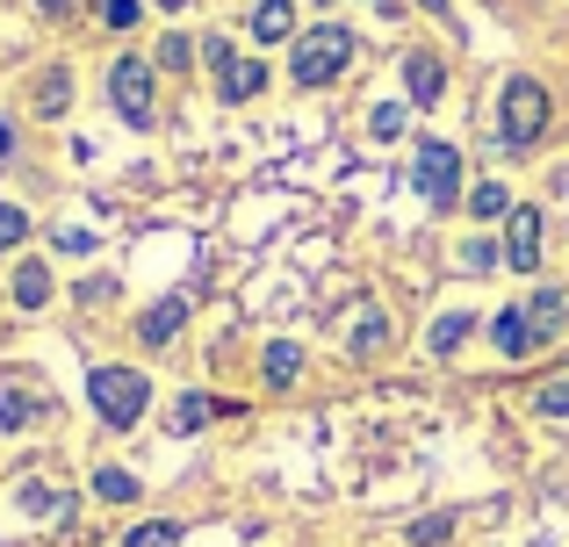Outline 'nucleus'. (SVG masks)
I'll use <instances>...</instances> for the list:
<instances>
[{
	"label": "nucleus",
	"instance_id": "nucleus-17",
	"mask_svg": "<svg viewBox=\"0 0 569 547\" xmlns=\"http://www.w3.org/2000/svg\"><path fill=\"white\" fill-rule=\"evenodd\" d=\"M260 375H267V389H289L296 375H303V353H296V338H267V361H260Z\"/></svg>",
	"mask_w": 569,
	"mask_h": 547
},
{
	"label": "nucleus",
	"instance_id": "nucleus-6",
	"mask_svg": "<svg viewBox=\"0 0 569 547\" xmlns=\"http://www.w3.org/2000/svg\"><path fill=\"white\" fill-rule=\"evenodd\" d=\"M490 346H498L505 361H527V353H541V346H548V332L533 324V310H527V303H505L498 317H490Z\"/></svg>",
	"mask_w": 569,
	"mask_h": 547
},
{
	"label": "nucleus",
	"instance_id": "nucleus-31",
	"mask_svg": "<svg viewBox=\"0 0 569 547\" xmlns=\"http://www.w3.org/2000/svg\"><path fill=\"white\" fill-rule=\"evenodd\" d=\"M37 14H72V0H37Z\"/></svg>",
	"mask_w": 569,
	"mask_h": 547
},
{
	"label": "nucleus",
	"instance_id": "nucleus-10",
	"mask_svg": "<svg viewBox=\"0 0 569 547\" xmlns=\"http://www.w3.org/2000/svg\"><path fill=\"white\" fill-rule=\"evenodd\" d=\"M505 260H512V274L541 267V210H512L505 216Z\"/></svg>",
	"mask_w": 569,
	"mask_h": 547
},
{
	"label": "nucleus",
	"instance_id": "nucleus-24",
	"mask_svg": "<svg viewBox=\"0 0 569 547\" xmlns=\"http://www.w3.org/2000/svg\"><path fill=\"white\" fill-rule=\"evenodd\" d=\"M123 547H181V526L173 519H152V526H130Z\"/></svg>",
	"mask_w": 569,
	"mask_h": 547
},
{
	"label": "nucleus",
	"instance_id": "nucleus-5",
	"mask_svg": "<svg viewBox=\"0 0 569 547\" xmlns=\"http://www.w3.org/2000/svg\"><path fill=\"white\" fill-rule=\"evenodd\" d=\"M411 181H418V195H426L432 210H447V202L461 195V152L447 138H418L411 144Z\"/></svg>",
	"mask_w": 569,
	"mask_h": 547
},
{
	"label": "nucleus",
	"instance_id": "nucleus-15",
	"mask_svg": "<svg viewBox=\"0 0 569 547\" xmlns=\"http://www.w3.org/2000/svg\"><path fill=\"white\" fill-rule=\"evenodd\" d=\"M527 310H533V324H541L548 338H562V324H569V288H562V281H541V288L527 295Z\"/></svg>",
	"mask_w": 569,
	"mask_h": 547
},
{
	"label": "nucleus",
	"instance_id": "nucleus-25",
	"mask_svg": "<svg viewBox=\"0 0 569 547\" xmlns=\"http://www.w3.org/2000/svg\"><path fill=\"white\" fill-rule=\"evenodd\" d=\"M447 540H455V511H432L411 526V547H447Z\"/></svg>",
	"mask_w": 569,
	"mask_h": 547
},
{
	"label": "nucleus",
	"instance_id": "nucleus-13",
	"mask_svg": "<svg viewBox=\"0 0 569 547\" xmlns=\"http://www.w3.org/2000/svg\"><path fill=\"white\" fill-rule=\"evenodd\" d=\"M29 109H37L43 123H58V115L72 109V72H66V65H43L37 87H29Z\"/></svg>",
	"mask_w": 569,
	"mask_h": 547
},
{
	"label": "nucleus",
	"instance_id": "nucleus-2",
	"mask_svg": "<svg viewBox=\"0 0 569 547\" xmlns=\"http://www.w3.org/2000/svg\"><path fill=\"white\" fill-rule=\"evenodd\" d=\"M548 115H556L548 87L533 80V72H512L505 94H498V144L505 152H533V144L548 138Z\"/></svg>",
	"mask_w": 569,
	"mask_h": 547
},
{
	"label": "nucleus",
	"instance_id": "nucleus-33",
	"mask_svg": "<svg viewBox=\"0 0 569 547\" xmlns=\"http://www.w3.org/2000/svg\"><path fill=\"white\" fill-rule=\"evenodd\" d=\"M318 8H332V0H318Z\"/></svg>",
	"mask_w": 569,
	"mask_h": 547
},
{
	"label": "nucleus",
	"instance_id": "nucleus-8",
	"mask_svg": "<svg viewBox=\"0 0 569 547\" xmlns=\"http://www.w3.org/2000/svg\"><path fill=\"white\" fill-rule=\"evenodd\" d=\"M403 94H411V115H418V109H440L447 65H440L432 51H403Z\"/></svg>",
	"mask_w": 569,
	"mask_h": 547
},
{
	"label": "nucleus",
	"instance_id": "nucleus-20",
	"mask_svg": "<svg viewBox=\"0 0 569 547\" xmlns=\"http://www.w3.org/2000/svg\"><path fill=\"white\" fill-rule=\"evenodd\" d=\"M94 497H101V505H138L144 483L130 476V468H101V476H94Z\"/></svg>",
	"mask_w": 569,
	"mask_h": 547
},
{
	"label": "nucleus",
	"instance_id": "nucleus-32",
	"mask_svg": "<svg viewBox=\"0 0 569 547\" xmlns=\"http://www.w3.org/2000/svg\"><path fill=\"white\" fill-rule=\"evenodd\" d=\"M418 8H432V14H447V0H418Z\"/></svg>",
	"mask_w": 569,
	"mask_h": 547
},
{
	"label": "nucleus",
	"instance_id": "nucleus-19",
	"mask_svg": "<svg viewBox=\"0 0 569 547\" xmlns=\"http://www.w3.org/2000/svg\"><path fill=\"white\" fill-rule=\"evenodd\" d=\"M14 505H22L29 519H66V511H72V490H51V483H22V490H14Z\"/></svg>",
	"mask_w": 569,
	"mask_h": 547
},
{
	"label": "nucleus",
	"instance_id": "nucleus-14",
	"mask_svg": "<svg viewBox=\"0 0 569 547\" xmlns=\"http://www.w3.org/2000/svg\"><path fill=\"white\" fill-rule=\"evenodd\" d=\"M260 87H267V65H260V58H231V65H217V94H223V109L252 101Z\"/></svg>",
	"mask_w": 569,
	"mask_h": 547
},
{
	"label": "nucleus",
	"instance_id": "nucleus-4",
	"mask_svg": "<svg viewBox=\"0 0 569 547\" xmlns=\"http://www.w3.org/2000/svg\"><path fill=\"white\" fill-rule=\"evenodd\" d=\"M152 80H159L152 58H116V65H109V109L123 115L130 130H152V123H159V94H152Z\"/></svg>",
	"mask_w": 569,
	"mask_h": 547
},
{
	"label": "nucleus",
	"instance_id": "nucleus-21",
	"mask_svg": "<svg viewBox=\"0 0 569 547\" xmlns=\"http://www.w3.org/2000/svg\"><path fill=\"white\" fill-rule=\"evenodd\" d=\"M411 101H376V109H368V138H382V144H397L403 130H411Z\"/></svg>",
	"mask_w": 569,
	"mask_h": 547
},
{
	"label": "nucleus",
	"instance_id": "nucleus-28",
	"mask_svg": "<svg viewBox=\"0 0 569 547\" xmlns=\"http://www.w3.org/2000/svg\"><path fill=\"white\" fill-rule=\"evenodd\" d=\"M29 418H37V404H29V396H14V389H0V433H22Z\"/></svg>",
	"mask_w": 569,
	"mask_h": 547
},
{
	"label": "nucleus",
	"instance_id": "nucleus-11",
	"mask_svg": "<svg viewBox=\"0 0 569 547\" xmlns=\"http://www.w3.org/2000/svg\"><path fill=\"white\" fill-rule=\"evenodd\" d=\"M382 346H389V310L382 303H361L347 317V353H353V361H376Z\"/></svg>",
	"mask_w": 569,
	"mask_h": 547
},
{
	"label": "nucleus",
	"instance_id": "nucleus-1",
	"mask_svg": "<svg viewBox=\"0 0 569 547\" xmlns=\"http://www.w3.org/2000/svg\"><path fill=\"white\" fill-rule=\"evenodd\" d=\"M353 51H361V37H353L347 22H318V29H303V37L289 43V80L303 87H332L339 72L353 65Z\"/></svg>",
	"mask_w": 569,
	"mask_h": 547
},
{
	"label": "nucleus",
	"instance_id": "nucleus-30",
	"mask_svg": "<svg viewBox=\"0 0 569 547\" xmlns=\"http://www.w3.org/2000/svg\"><path fill=\"white\" fill-rule=\"evenodd\" d=\"M498 245H490V239H469V253H461V267H469V274H490V267H498Z\"/></svg>",
	"mask_w": 569,
	"mask_h": 547
},
{
	"label": "nucleus",
	"instance_id": "nucleus-22",
	"mask_svg": "<svg viewBox=\"0 0 569 547\" xmlns=\"http://www.w3.org/2000/svg\"><path fill=\"white\" fill-rule=\"evenodd\" d=\"M194 58H202V43H194V37H181V29H173V37H159V58H152V65H159V72H188Z\"/></svg>",
	"mask_w": 569,
	"mask_h": 547
},
{
	"label": "nucleus",
	"instance_id": "nucleus-16",
	"mask_svg": "<svg viewBox=\"0 0 569 547\" xmlns=\"http://www.w3.org/2000/svg\"><path fill=\"white\" fill-rule=\"evenodd\" d=\"M51 295H58V281H51L43 260H22V267H14V310H43Z\"/></svg>",
	"mask_w": 569,
	"mask_h": 547
},
{
	"label": "nucleus",
	"instance_id": "nucleus-3",
	"mask_svg": "<svg viewBox=\"0 0 569 547\" xmlns=\"http://www.w3.org/2000/svg\"><path fill=\"white\" fill-rule=\"evenodd\" d=\"M87 404H94V418L109 425V433H130V425H144V411H152V375H144V367H94V375H87Z\"/></svg>",
	"mask_w": 569,
	"mask_h": 547
},
{
	"label": "nucleus",
	"instance_id": "nucleus-29",
	"mask_svg": "<svg viewBox=\"0 0 569 547\" xmlns=\"http://www.w3.org/2000/svg\"><path fill=\"white\" fill-rule=\"evenodd\" d=\"M94 8H101V22H109V29H138L144 22V0H94Z\"/></svg>",
	"mask_w": 569,
	"mask_h": 547
},
{
	"label": "nucleus",
	"instance_id": "nucleus-9",
	"mask_svg": "<svg viewBox=\"0 0 569 547\" xmlns=\"http://www.w3.org/2000/svg\"><path fill=\"white\" fill-rule=\"evenodd\" d=\"M231 396H209V389H181V396H173V404H167V425H173V439H181V433H202V425L209 418H231Z\"/></svg>",
	"mask_w": 569,
	"mask_h": 547
},
{
	"label": "nucleus",
	"instance_id": "nucleus-27",
	"mask_svg": "<svg viewBox=\"0 0 569 547\" xmlns=\"http://www.w3.org/2000/svg\"><path fill=\"white\" fill-rule=\"evenodd\" d=\"M22 239H29V210L22 202H0V253H14Z\"/></svg>",
	"mask_w": 569,
	"mask_h": 547
},
{
	"label": "nucleus",
	"instance_id": "nucleus-12",
	"mask_svg": "<svg viewBox=\"0 0 569 547\" xmlns=\"http://www.w3.org/2000/svg\"><path fill=\"white\" fill-rule=\"evenodd\" d=\"M476 332H483V317H476V310H447V317H432V332H426V353H432V361H455V353L469 346Z\"/></svg>",
	"mask_w": 569,
	"mask_h": 547
},
{
	"label": "nucleus",
	"instance_id": "nucleus-7",
	"mask_svg": "<svg viewBox=\"0 0 569 547\" xmlns=\"http://www.w3.org/2000/svg\"><path fill=\"white\" fill-rule=\"evenodd\" d=\"M188 317H194V303H188L181 288H173V295H159V303H152V310H144V317H138V346H144V353L173 346V338L188 332Z\"/></svg>",
	"mask_w": 569,
	"mask_h": 547
},
{
	"label": "nucleus",
	"instance_id": "nucleus-23",
	"mask_svg": "<svg viewBox=\"0 0 569 547\" xmlns=\"http://www.w3.org/2000/svg\"><path fill=\"white\" fill-rule=\"evenodd\" d=\"M469 216H476V224H490V216H512V195H505V181L469 188Z\"/></svg>",
	"mask_w": 569,
	"mask_h": 547
},
{
	"label": "nucleus",
	"instance_id": "nucleus-26",
	"mask_svg": "<svg viewBox=\"0 0 569 547\" xmlns=\"http://www.w3.org/2000/svg\"><path fill=\"white\" fill-rule=\"evenodd\" d=\"M533 411H541V418H569V375L541 382V389H533Z\"/></svg>",
	"mask_w": 569,
	"mask_h": 547
},
{
	"label": "nucleus",
	"instance_id": "nucleus-18",
	"mask_svg": "<svg viewBox=\"0 0 569 547\" xmlns=\"http://www.w3.org/2000/svg\"><path fill=\"white\" fill-rule=\"evenodd\" d=\"M252 37L260 43H289L296 37V0H260V8H252Z\"/></svg>",
	"mask_w": 569,
	"mask_h": 547
}]
</instances>
